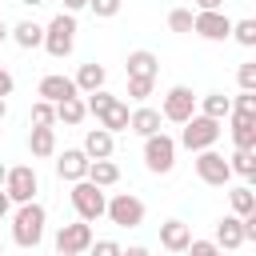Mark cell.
Here are the masks:
<instances>
[{"instance_id":"obj_43","label":"cell","mask_w":256,"mask_h":256,"mask_svg":"<svg viewBox=\"0 0 256 256\" xmlns=\"http://www.w3.org/2000/svg\"><path fill=\"white\" fill-rule=\"evenodd\" d=\"M8 204H12V200H8V196H4V188H0V220L8 216Z\"/></svg>"},{"instance_id":"obj_20","label":"cell","mask_w":256,"mask_h":256,"mask_svg":"<svg viewBox=\"0 0 256 256\" xmlns=\"http://www.w3.org/2000/svg\"><path fill=\"white\" fill-rule=\"evenodd\" d=\"M28 152H32L36 160L56 156V128H32V132H28Z\"/></svg>"},{"instance_id":"obj_47","label":"cell","mask_w":256,"mask_h":256,"mask_svg":"<svg viewBox=\"0 0 256 256\" xmlns=\"http://www.w3.org/2000/svg\"><path fill=\"white\" fill-rule=\"evenodd\" d=\"M20 4H32V8H36V4H44V0H20Z\"/></svg>"},{"instance_id":"obj_35","label":"cell","mask_w":256,"mask_h":256,"mask_svg":"<svg viewBox=\"0 0 256 256\" xmlns=\"http://www.w3.org/2000/svg\"><path fill=\"white\" fill-rule=\"evenodd\" d=\"M120 4H124V0H88V8H92V12L100 16V20L116 16V12H120Z\"/></svg>"},{"instance_id":"obj_37","label":"cell","mask_w":256,"mask_h":256,"mask_svg":"<svg viewBox=\"0 0 256 256\" xmlns=\"http://www.w3.org/2000/svg\"><path fill=\"white\" fill-rule=\"evenodd\" d=\"M88 256H120V244L116 240H92L88 244Z\"/></svg>"},{"instance_id":"obj_30","label":"cell","mask_w":256,"mask_h":256,"mask_svg":"<svg viewBox=\"0 0 256 256\" xmlns=\"http://www.w3.org/2000/svg\"><path fill=\"white\" fill-rule=\"evenodd\" d=\"M28 120H32V128H52V124H56V104H48V100H36Z\"/></svg>"},{"instance_id":"obj_45","label":"cell","mask_w":256,"mask_h":256,"mask_svg":"<svg viewBox=\"0 0 256 256\" xmlns=\"http://www.w3.org/2000/svg\"><path fill=\"white\" fill-rule=\"evenodd\" d=\"M4 116H8V100L0 96V120H4Z\"/></svg>"},{"instance_id":"obj_48","label":"cell","mask_w":256,"mask_h":256,"mask_svg":"<svg viewBox=\"0 0 256 256\" xmlns=\"http://www.w3.org/2000/svg\"><path fill=\"white\" fill-rule=\"evenodd\" d=\"M0 252H4V240H0Z\"/></svg>"},{"instance_id":"obj_19","label":"cell","mask_w":256,"mask_h":256,"mask_svg":"<svg viewBox=\"0 0 256 256\" xmlns=\"http://www.w3.org/2000/svg\"><path fill=\"white\" fill-rule=\"evenodd\" d=\"M104 80H108V72H104V64H80V72L72 76V84H76V92H96V88H104Z\"/></svg>"},{"instance_id":"obj_13","label":"cell","mask_w":256,"mask_h":256,"mask_svg":"<svg viewBox=\"0 0 256 256\" xmlns=\"http://www.w3.org/2000/svg\"><path fill=\"white\" fill-rule=\"evenodd\" d=\"M36 92H40V100H48V104H60V100H68V96H80L76 84H72V76H60V72H48Z\"/></svg>"},{"instance_id":"obj_8","label":"cell","mask_w":256,"mask_h":256,"mask_svg":"<svg viewBox=\"0 0 256 256\" xmlns=\"http://www.w3.org/2000/svg\"><path fill=\"white\" fill-rule=\"evenodd\" d=\"M196 112V96L188 84H176L164 92V108H160V120H172V124H184L188 116Z\"/></svg>"},{"instance_id":"obj_28","label":"cell","mask_w":256,"mask_h":256,"mask_svg":"<svg viewBox=\"0 0 256 256\" xmlns=\"http://www.w3.org/2000/svg\"><path fill=\"white\" fill-rule=\"evenodd\" d=\"M228 204H232V216H248V212H256V196H252L248 184L228 188Z\"/></svg>"},{"instance_id":"obj_7","label":"cell","mask_w":256,"mask_h":256,"mask_svg":"<svg viewBox=\"0 0 256 256\" xmlns=\"http://www.w3.org/2000/svg\"><path fill=\"white\" fill-rule=\"evenodd\" d=\"M36 188H40V180H36V168H32V164H16V168H8V176H4V196H8L12 204H28V200H36Z\"/></svg>"},{"instance_id":"obj_32","label":"cell","mask_w":256,"mask_h":256,"mask_svg":"<svg viewBox=\"0 0 256 256\" xmlns=\"http://www.w3.org/2000/svg\"><path fill=\"white\" fill-rule=\"evenodd\" d=\"M152 88H156V80H148V76H128V96H132V100H148Z\"/></svg>"},{"instance_id":"obj_17","label":"cell","mask_w":256,"mask_h":256,"mask_svg":"<svg viewBox=\"0 0 256 256\" xmlns=\"http://www.w3.org/2000/svg\"><path fill=\"white\" fill-rule=\"evenodd\" d=\"M112 148H116V136L104 132V128H92V132L84 136V152H88V160H108Z\"/></svg>"},{"instance_id":"obj_11","label":"cell","mask_w":256,"mask_h":256,"mask_svg":"<svg viewBox=\"0 0 256 256\" xmlns=\"http://www.w3.org/2000/svg\"><path fill=\"white\" fill-rule=\"evenodd\" d=\"M192 32L204 36V40H228L232 36V20L216 8V12H196L192 16Z\"/></svg>"},{"instance_id":"obj_23","label":"cell","mask_w":256,"mask_h":256,"mask_svg":"<svg viewBox=\"0 0 256 256\" xmlns=\"http://www.w3.org/2000/svg\"><path fill=\"white\" fill-rule=\"evenodd\" d=\"M128 128H132L136 136H152V132H160V112H156V108H136V112L128 116Z\"/></svg>"},{"instance_id":"obj_40","label":"cell","mask_w":256,"mask_h":256,"mask_svg":"<svg viewBox=\"0 0 256 256\" xmlns=\"http://www.w3.org/2000/svg\"><path fill=\"white\" fill-rule=\"evenodd\" d=\"M120 256H152L144 244H132V248H120Z\"/></svg>"},{"instance_id":"obj_4","label":"cell","mask_w":256,"mask_h":256,"mask_svg":"<svg viewBox=\"0 0 256 256\" xmlns=\"http://www.w3.org/2000/svg\"><path fill=\"white\" fill-rule=\"evenodd\" d=\"M68 200H72L76 216H80V220H88V224H96V220L104 216V204H108L104 188H96L92 180H72V192H68Z\"/></svg>"},{"instance_id":"obj_46","label":"cell","mask_w":256,"mask_h":256,"mask_svg":"<svg viewBox=\"0 0 256 256\" xmlns=\"http://www.w3.org/2000/svg\"><path fill=\"white\" fill-rule=\"evenodd\" d=\"M4 176H8V164H0V188H4Z\"/></svg>"},{"instance_id":"obj_15","label":"cell","mask_w":256,"mask_h":256,"mask_svg":"<svg viewBox=\"0 0 256 256\" xmlns=\"http://www.w3.org/2000/svg\"><path fill=\"white\" fill-rule=\"evenodd\" d=\"M228 124H232V140H236V148H252V152H256V116L228 112Z\"/></svg>"},{"instance_id":"obj_41","label":"cell","mask_w":256,"mask_h":256,"mask_svg":"<svg viewBox=\"0 0 256 256\" xmlns=\"http://www.w3.org/2000/svg\"><path fill=\"white\" fill-rule=\"evenodd\" d=\"M196 8L200 12H216V8H224V0H196Z\"/></svg>"},{"instance_id":"obj_36","label":"cell","mask_w":256,"mask_h":256,"mask_svg":"<svg viewBox=\"0 0 256 256\" xmlns=\"http://www.w3.org/2000/svg\"><path fill=\"white\" fill-rule=\"evenodd\" d=\"M232 112H244V116H256V92H240L232 100Z\"/></svg>"},{"instance_id":"obj_5","label":"cell","mask_w":256,"mask_h":256,"mask_svg":"<svg viewBox=\"0 0 256 256\" xmlns=\"http://www.w3.org/2000/svg\"><path fill=\"white\" fill-rule=\"evenodd\" d=\"M104 216H108L116 228H140L144 216H148V208H144L140 196H132V192H116V196L104 204Z\"/></svg>"},{"instance_id":"obj_3","label":"cell","mask_w":256,"mask_h":256,"mask_svg":"<svg viewBox=\"0 0 256 256\" xmlns=\"http://www.w3.org/2000/svg\"><path fill=\"white\" fill-rule=\"evenodd\" d=\"M72 44H76V16L72 12H56L48 20V28H44V44L40 48H48V56L64 60L72 52Z\"/></svg>"},{"instance_id":"obj_10","label":"cell","mask_w":256,"mask_h":256,"mask_svg":"<svg viewBox=\"0 0 256 256\" xmlns=\"http://www.w3.org/2000/svg\"><path fill=\"white\" fill-rule=\"evenodd\" d=\"M88 244H92V224L88 220L60 224V232H56V252L60 256H80V252H88Z\"/></svg>"},{"instance_id":"obj_42","label":"cell","mask_w":256,"mask_h":256,"mask_svg":"<svg viewBox=\"0 0 256 256\" xmlns=\"http://www.w3.org/2000/svg\"><path fill=\"white\" fill-rule=\"evenodd\" d=\"M80 8H88V0H64V12H80Z\"/></svg>"},{"instance_id":"obj_44","label":"cell","mask_w":256,"mask_h":256,"mask_svg":"<svg viewBox=\"0 0 256 256\" xmlns=\"http://www.w3.org/2000/svg\"><path fill=\"white\" fill-rule=\"evenodd\" d=\"M8 32H12V28H8V24H4V20H0V44H4V40H8Z\"/></svg>"},{"instance_id":"obj_34","label":"cell","mask_w":256,"mask_h":256,"mask_svg":"<svg viewBox=\"0 0 256 256\" xmlns=\"http://www.w3.org/2000/svg\"><path fill=\"white\" fill-rule=\"evenodd\" d=\"M236 80H240V92H256V60H248V64H240V72H236Z\"/></svg>"},{"instance_id":"obj_21","label":"cell","mask_w":256,"mask_h":256,"mask_svg":"<svg viewBox=\"0 0 256 256\" xmlns=\"http://www.w3.org/2000/svg\"><path fill=\"white\" fill-rule=\"evenodd\" d=\"M8 36H12V40L24 48V52H32V48H40V44H44V28H40L36 20H20V24H16Z\"/></svg>"},{"instance_id":"obj_18","label":"cell","mask_w":256,"mask_h":256,"mask_svg":"<svg viewBox=\"0 0 256 256\" xmlns=\"http://www.w3.org/2000/svg\"><path fill=\"white\" fill-rule=\"evenodd\" d=\"M124 72H128V76H148V80H156L160 64H156V56H152L148 48H136V52H128V64H124Z\"/></svg>"},{"instance_id":"obj_22","label":"cell","mask_w":256,"mask_h":256,"mask_svg":"<svg viewBox=\"0 0 256 256\" xmlns=\"http://www.w3.org/2000/svg\"><path fill=\"white\" fill-rule=\"evenodd\" d=\"M84 180H92L96 188H112L116 180H120V168L112 164V156L108 160H88V176Z\"/></svg>"},{"instance_id":"obj_26","label":"cell","mask_w":256,"mask_h":256,"mask_svg":"<svg viewBox=\"0 0 256 256\" xmlns=\"http://www.w3.org/2000/svg\"><path fill=\"white\" fill-rule=\"evenodd\" d=\"M84 116H88V108H84L80 96H68V100L56 104V120H60V124H80Z\"/></svg>"},{"instance_id":"obj_39","label":"cell","mask_w":256,"mask_h":256,"mask_svg":"<svg viewBox=\"0 0 256 256\" xmlns=\"http://www.w3.org/2000/svg\"><path fill=\"white\" fill-rule=\"evenodd\" d=\"M0 96H12V72L0 64Z\"/></svg>"},{"instance_id":"obj_24","label":"cell","mask_w":256,"mask_h":256,"mask_svg":"<svg viewBox=\"0 0 256 256\" xmlns=\"http://www.w3.org/2000/svg\"><path fill=\"white\" fill-rule=\"evenodd\" d=\"M200 112L212 116V120H228V112H232V96H224V92H208V96H200Z\"/></svg>"},{"instance_id":"obj_38","label":"cell","mask_w":256,"mask_h":256,"mask_svg":"<svg viewBox=\"0 0 256 256\" xmlns=\"http://www.w3.org/2000/svg\"><path fill=\"white\" fill-rule=\"evenodd\" d=\"M184 252H188V256H220V248H216L212 240H188Z\"/></svg>"},{"instance_id":"obj_16","label":"cell","mask_w":256,"mask_h":256,"mask_svg":"<svg viewBox=\"0 0 256 256\" xmlns=\"http://www.w3.org/2000/svg\"><path fill=\"white\" fill-rule=\"evenodd\" d=\"M188 240H192V228L184 224V220H168V224H160V244L176 256V252H184L188 248Z\"/></svg>"},{"instance_id":"obj_1","label":"cell","mask_w":256,"mask_h":256,"mask_svg":"<svg viewBox=\"0 0 256 256\" xmlns=\"http://www.w3.org/2000/svg\"><path fill=\"white\" fill-rule=\"evenodd\" d=\"M44 224H48L44 204L28 200V204H20V212L12 216V240H16L20 248H36V244L44 240Z\"/></svg>"},{"instance_id":"obj_25","label":"cell","mask_w":256,"mask_h":256,"mask_svg":"<svg viewBox=\"0 0 256 256\" xmlns=\"http://www.w3.org/2000/svg\"><path fill=\"white\" fill-rule=\"evenodd\" d=\"M128 116H132V112H128V104H124V100H116V104L100 116V128L116 136V132H124V128H128Z\"/></svg>"},{"instance_id":"obj_31","label":"cell","mask_w":256,"mask_h":256,"mask_svg":"<svg viewBox=\"0 0 256 256\" xmlns=\"http://www.w3.org/2000/svg\"><path fill=\"white\" fill-rule=\"evenodd\" d=\"M232 40L244 48H256V20H232Z\"/></svg>"},{"instance_id":"obj_14","label":"cell","mask_w":256,"mask_h":256,"mask_svg":"<svg viewBox=\"0 0 256 256\" xmlns=\"http://www.w3.org/2000/svg\"><path fill=\"white\" fill-rule=\"evenodd\" d=\"M220 252H236V248H244L248 240H244V228H240V216H224L220 224H216V240H212Z\"/></svg>"},{"instance_id":"obj_12","label":"cell","mask_w":256,"mask_h":256,"mask_svg":"<svg viewBox=\"0 0 256 256\" xmlns=\"http://www.w3.org/2000/svg\"><path fill=\"white\" fill-rule=\"evenodd\" d=\"M56 176L60 180H84L88 176V152L84 148H64L60 152V160H56Z\"/></svg>"},{"instance_id":"obj_27","label":"cell","mask_w":256,"mask_h":256,"mask_svg":"<svg viewBox=\"0 0 256 256\" xmlns=\"http://www.w3.org/2000/svg\"><path fill=\"white\" fill-rule=\"evenodd\" d=\"M228 168H232L236 176L252 180V176H256V152H252V148H236V152L228 156Z\"/></svg>"},{"instance_id":"obj_33","label":"cell","mask_w":256,"mask_h":256,"mask_svg":"<svg viewBox=\"0 0 256 256\" xmlns=\"http://www.w3.org/2000/svg\"><path fill=\"white\" fill-rule=\"evenodd\" d=\"M192 16L196 12H188V8H172L168 12V28L172 32H192Z\"/></svg>"},{"instance_id":"obj_9","label":"cell","mask_w":256,"mask_h":256,"mask_svg":"<svg viewBox=\"0 0 256 256\" xmlns=\"http://www.w3.org/2000/svg\"><path fill=\"white\" fill-rule=\"evenodd\" d=\"M196 176H200L208 188H224V184L232 180V168H228V160H224L220 152L204 148V152H196Z\"/></svg>"},{"instance_id":"obj_2","label":"cell","mask_w":256,"mask_h":256,"mask_svg":"<svg viewBox=\"0 0 256 256\" xmlns=\"http://www.w3.org/2000/svg\"><path fill=\"white\" fill-rule=\"evenodd\" d=\"M224 120H212V116H204V112H192L188 120H184V132H180V144L188 148V152H204V148H212L216 140H220V128Z\"/></svg>"},{"instance_id":"obj_29","label":"cell","mask_w":256,"mask_h":256,"mask_svg":"<svg viewBox=\"0 0 256 256\" xmlns=\"http://www.w3.org/2000/svg\"><path fill=\"white\" fill-rule=\"evenodd\" d=\"M116 100H120V96H112V92H104V88H96V92H88V100H84V108H88V112H92V116L100 120V116H104V112H108V108H112Z\"/></svg>"},{"instance_id":"obj_6","label":"cell","mask_w":256,"mask_h":256,"mask_svg":"<svg viewBox=\"0 0 256 256\" xmlns=\"http://www.w3.org/2000/svg\"><path fill=\"white\" fill-rule=\"evenodd\" d=\"M144 164H148V172H156V176L172 172V164H176V140L164 136V132L144 136Z\"/></svg>"}]
</instances>
